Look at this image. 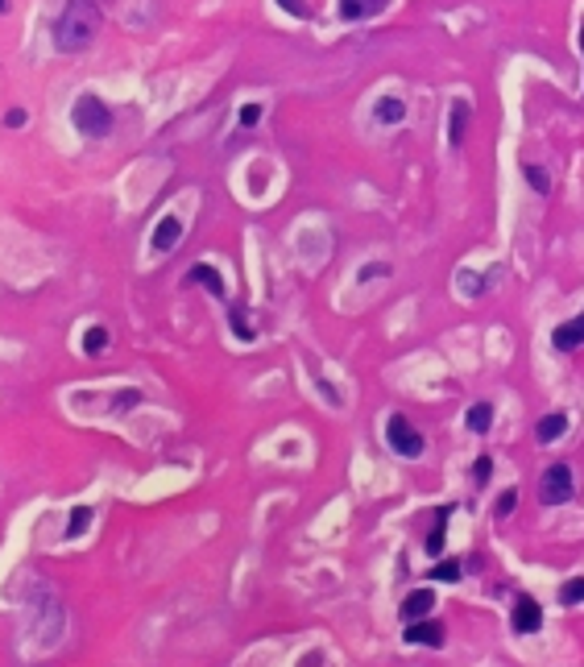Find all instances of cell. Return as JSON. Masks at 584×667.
Returning a JSON list of instances; mask_svg holds the SVG:
<instances>
[{"mask_svg": "<svg viewBox=\"0 0 584 667\" xmlns=\"http://www.w3.org/2000/svg\"><path fill=\"white\" fill-rule=\"evenodd\" d=\"M560 601H564V606H580V601H584V576H576V581L564 584V589H560Z\"/></svg>", "mask_w": 584, "mask_h": 667, "instance_id": "obj_19", "label": "cell"}, {"mask_svg": "<svg viewBox=\"0 0 584 667\" xmlns=\"http://www.w3.org/2000/svg\"><path fill=\"white\" fill-rule=\"evenodd\" d=\"M133 403H142V394H137V390H125V394L117 398V411H129Z\"/></svg>", "mask_w": 584, "mask_h": 667, "instance_id": "obj_27", "label": "cell"}, {"mask_svg": "<svg viewBox=\"0 0 584 667\" xmlns=\"http://www.w3.org/2000/svg\"><path fill=\"white\" fill-rule=\"evenodd\" d=\"M580 50H584V21H580Z\"/></svg>", "mask_w": 584, "mask_h": 667, "instance_id": "obj_29", "label": "cell"}, {"mask_svg": "<svg viewBox=\"0 0 584 667\" xmlns=\"http://www.w3.org/2000/svg\"><path fill=\"white\" fill-rule=\"evenodd\" d=\"M539 489H543V498H548L551 506L572 501V468H568V465H551L548 473H543V481H539Z\"/></svg>", "mask_w": 584, "mask_h": 667, "instance_id": "obj_4", "label": "cell"}, {"mask_svg": "<svg viewBox=\"0 0 584 667\" xmlns=\"http://www.w3.org/2000/svg\"><path fill=\"white\" fill-rule=\"evenodd\" d=\"M551 345L560 348V353H572V348H580L584 345V315L560 323V328H556V336H551Z\"/></svg>", "mask_w": 584, "mask_h": 667, "instance_id": "obj_7", "label": "cell"}, {"mask_svg": "<svg viewBox=\"0 0 584 667\" xmlns=\"http://www.w3.org/2000/svg\"><path fill=\"white\" fill-rule=\"evenodd\" d=\"M228 320H232V332H237L240 340H253V328H249V320H245V311L232 307V315H228Z\"/></svg>", "mask_w": 584, "mask_h": 667, "instance_id": "obj_21", "label": "cell"}, {"mask_svg": "<svg viewBox=\"0 0 584 667\" xmlns=\"http://www.w3.org/2000/svg\"><path fill=\"white\" fill-rule=\"evenodd\" d=\"M431 576H435V581L452 584V581H460V564H456V560H440L435 568H431Z\"/></svg>", "mask_w": 584, "mask_h": 667, "instance_id": "obj_20", "label": "cell"}, {"mask_svg": "<svg viewBox=\"0 0 584 667\" xmlns=\"http://www.w3.org/2000/svg\"><path fill=\"white\" fill-rule=\"evenodd\" d=\"M179 237H182V224L174 220V216H162V220H158V228H154V249L158 253H170L174 245H179Z\"/></svg>", "mask_w": 584, "mask_h": 667, "instance_id": "obj_8", "label": "cell"}, {"mask_svg": "<svg viewBox=\"0 0 584 667\" xmlns=\"http://www.w3.org/2000/svg\"><path fill=\"white\" fill-rule=\"evenodd\" d=\"M431 606H435V597H431V589H415V593L402 601V622H415V618H427Z\"/></svg>", "mask_w": 584, "mask_h": 667, "instance_id": "obj_10", "label": "cell"}, {"mask_svg": "<svg viewBox=\"0 0 584 667\" xmlns=\"http://www.w3.org/2000/svg\"><path fill=\"white\" fill-rule=\"evenodd\" d=\"M257 120H262V104H245V108H240V125H245V129L257 125Z\"/></svg>", "mask_w": 584, "mask_h": 667, "instance_id": "obj_25", "label": "cell"}, {"mask_svg": "<svg viewBox=\"0 0 584 667\" xmlns=\"http://www.w3.org/2000/svg\"><path fill=\"white\" fill-rule=\"evenodd\" d=\"M373 117L382 120V125H398V120H406V104L398 95H382V100L373 104Z\"/></svg>", "mask_w": 584, "mask_h": 667, "instance_id": "obj_12", "label": "cell"}, {"mask_svg": "<svg viewBox=\"0 0 584 667\" xmlns=\"http://www.w3.org/2000/svg\"><path fill=\"white\" fill-rule=\"evenodd\" d=\"M4 9H9V4H4V0H0V12H4Z\"/></svg>", "mask_w": 584, "mask_h": 667, "instance_id": "obj_30", "label": "cell"}, {"mask_svg": "<svg viewBox=\"0 0 584 667\" xmlns=\"http://www.w3.org/2000/svg\"><path fill=\"white\" fill-rule=\"evenodd\" d=\"M465 129H468V100H456L452 120H448V142L460 145V142H465Z\"/></svg>", "mask_w": 584, "mask_h": 667, "instance_id": "obj_14", "label": "cell"}, {"mask_svg": "<svg viewBox=\"0 0 584 667\" xmlns=\"http://www.w3.org/2000/svg\"><path fill=\"white\" fill-rule=\"evenodd\" d=\"M448 514H452V510H440V523H435V531L427 535V551H431V556H440L443 543H448V526H443V523H448Z\"/></svg>", "mask_w": 584, "mask_h": 667, "instance_id": "obj_16", "label": "cell"}, {"mask_svg": "<svg viewBox=\"0 0 584 667\" xmlns=\"http://www.w3.org/2000/svg\"><path fill=\"white\" fill-rule=\"evenodd\" d=\"M514 506H518V489H506V493H501V501H498V518H510Z\"/></svg>", "mask_w": 584, "mask_h": 667, "instance_id": "obj_22", "label": "cell"}, {"mask_svg": "<svg viewBox=\"0 0 584 667\" xmlns=\"http://www.w3.org/2000/svg\"><path fill=\"white\" fill-rule=\"evenodd\" d=\"M75 129L84 133V137H108V129H112V112H108L104 100H96V95H79V104H75Z\"/></svg>", "mask_w": 584, "mask_h": 667, "instance_id": "obj_2", "label": "cell"}, {"mask_svg": "<svg viewBox=\"0 0 584 667\" xmlns=\"http://www.w3.org/2000/svg\"><path fill=\"white\" fill-rule=\"evenodd\" d=\"M100 25H104V17H100V9L92 0H71L62 9L59 25H54V46L62 54H79V50H87L100 37Z\"/></svg>", "mask_w": 584, "mask_h": 667, "instance_id": "obj_1", "label": "cell"}, {"mask_svg": "<svg viewBox=\"0 0 584 667\" xmlns=\"http://www.w3.org/2000/svg\"><path fill=\"white\" fill-rule=\"evenodd\" d=\"M510 626H514L518 634H535L539 626H543V609H539V601L523 597V601L514 606V614H510Z\"/></svg>", "mask_w": 584, "mask_h": 667, "instance_id": "obj_6", "label": "cell"}, {"mask_svg": "<svg viewBox=\"0 0 584 667\" xmlns=\"http://www.w3.org/2000/svg\"><path fill=\"white\" fill-rule=\"evenodd\" d=\"M489 473H493V460H489V456H481L477 465H473V481H477V485H485Z\"/></svg>", "mask_w": 584, "mask_h": 667, "instance_id": "obj_24", "label": "cell"}, {"mask_svg": "<svg viewBox=\"0 0 584 667\" xmlns=\"http://www.w3.org/2000/svg\"><path fill=\"white\" fill-rule=\"evenodd\" d=\"M385 440H390V448L398 456H406V460H418V456H423V435H418V427L406 415H390Z\"/></svg>", "mask_w": 584, "mask_h": 667, "instance_id": "obj_3", "label": "cell"}, {"mask_svg": "<svg viewBox=\"0 0 584 667\" xmlns=\"http://www.w3.org/2000/svg\"><path fill=\"white\" fill-rule=\"evenodd\" d=\"M336 9H340V17H345V21H361V17H373V12H382V9H385V0H340Z\"/></svg>", "mask_w": 584, "mask_h": 667, "instance_id": "obj_11", "label": "cell"}, {"mask_svg": "<svg viewBox=\"0 0 584 667\" xmlns=\"http://www.w3.org/2000/svg\"><path fill=\"white\" fill-rule=\"evenodd\" d=\"M564 431H568V415H564V411H556V415H543L535 423V440L539 443H556Z\"/></svg>", "mask_w": 584, "mask_h": 667, "instance_id": "obj_9", "label": "cell"}, {"mask_svg": "<svg viewBox=\"0 0 584 667\" xmlns=\"http://www.w3.org/2000/svg\"><path fill=\"white\" fill-rule=\"evenodd\" d=\"M526 179H531V187H535V191H551V179L543 175V167H526Z\"/></svg>", "mask_w": 584, "mask_h": 667, "instance_id": "obj_23", "label": "cell"}, {"mask_svg": "<svg viewBox=\"0 0 584 667\" xmlns=\"http://www.w3.org/2000/svg\"><path fill=\"white\" fill-rule=\"evenodd\" d=\"M87 523H92V510L87 506H79V510H71V518H67V535H84L87 531Z\"/></svg>", "mask_w": 584, "mask_h": 667, "instance_id": "obj_18", "label": "cell"}, {"mask_svg": "<svg viewBox=\"0 0 584 667\" xmlns=\"http://www.w3.org/2000/svg\"><path fill=\"white\" fill-rule=\"evenodd\" d=\"M187 282H199V286H207L215 298H224V278H220V270H212V265H195L191 274H187Z\"/></svg>", "mask_w": 584, "mask_h": 667, "instance_id": "obj_13", "label": "cell"}, {"mask_svg": "<svg viewBox=\"0 0 584 667\" xmlns=\"http://www.w3.org/2000/svg\"><path fill=\"white\" fill-rule=\"evenodd\" d=\"M465 423H468V431H477V435H485L489 431V423H493V406L489 403H477L473 411L465 415Z\"/></svg>", "mask_w": 584, "mask_h": 667, "instance_id": "obj_15", "label": "cell"}, {"mask_svg": "<svg viewBox=\"0 0 584 667\" xmlns=\"http://www.w3.org/2000/svg\"><path fill=\"white\" fill-rule=\"evenodd\" d=\"M410 647H443V639H448V630H443V622H406V634H402Z\"/></svg>", "mask_w": 584, "mask_h": 667, "instance_id": "obj_5", "label": "cell"}, {"mask_svg": "<svg viewBox=\"0 0 584 667\" xmlns=\"http://www.w3.org/2000/svg\"><path fill=\"white\" fill-rule=\"evenodd\" d=\"M84 348H87V357H100L108 348V328H92V332L84 336Z\"/></svg>", "mask_w": 584, "mask_h": 667, "instance_id": "obj_17", "label": "cell"}, {"mask_svg": "<svg viewBox=\"0 0 584 667\" xmlns=\"http://www.w3.org/2000/svg\"><path fill=\"white\" fill-rule=\"evenodd\" d=\"M278 4H282L290 17H307V0H278Z\"/></svg>", "mask_w": 584, "mask_h": 667, "instance_id": "obj_26", "label": "cell"}, {"mask_svg": "<svg viewBox=\"0 0 584 667\" xmlns=\"http://www.w3.org/2000/svg\"><path fill=\"white\" fill-rule=\"evenodd\" d=\"M4 125H12V129H17V125H25V112H21V108H12L9 117H4Z\"/></svg>", "mask_w": 584, "mask_h": 667, "instance_id": "obj_28", "label": "cell"}]
</instances>
